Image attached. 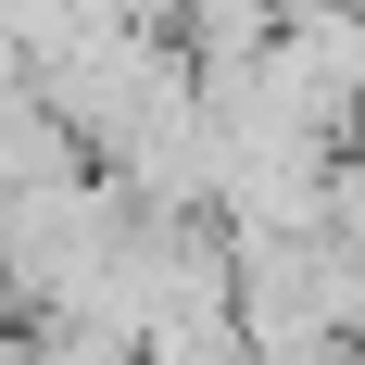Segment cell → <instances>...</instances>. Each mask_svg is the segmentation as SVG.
Wrapping results in <instances>:
<instances>
[{"mask_svg":"<svg viewBox=\"0 0 365 365\" xmlns=\"http://www.w3.org/2000/svg\"><path fill=\"white\" fill-rule=\"evenodd\" d=\"M26 365H139V340H113V328H88V315H51V328L26 340Z\"/></svg>","mask_w":365,"mask_h":365,"instance_id":"6da1fadb","label":"cell"}]
</instances>
